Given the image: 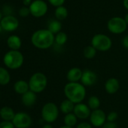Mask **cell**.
Wrapping results in <instances>:
<instances>
[{"label":"cell","mask_w":128,"mask_h":128,"mask_svg":"<svg viewBox=\"0 0 128 128\" xmlns=\"http://www.w3.org/2000/svg\"><path fill=\"white\" fill-rule=\"evenodd\" d=\"M64 94L66 99L75 104L82 103L86 97V88L80 82H68L64 86Z\"/></svg>","instance_id":"1"},{"label":"cell","mask_w":128,"mask_h":128,"mask_svg":"<svg viewBox=\"0 0 128 128\" xmlns=\"http://www.w3.org/2000/svg\"><path fill=\"white\" fill-rule=\"evenodd\" d=\"M31 41L35 47L45 50L54 44L55 42V37L48 29H40L32 34Z\"/></svg>","instance_id":"2"},{"label":"cell","mask_w":128,"mask_h":128,"mask_svg":"<svg viewBox=\"0 0 128 128\" xmlns=\"http://www.w3.org/2000/svg\"><path fill=\"white\" fill-rule=\"evenodd\" d=\"M48 78L47 76L41 72H37L34 74L29 79V90L37 93L42 92L47 87Z\"/></svg>","instance_id":"3"},{"label":"cell","mask_w":128,"mask_h":128,"mask_svg":"<svg viewBox=\"0 0 128 128\" xmlns=\"http://www.w3.org/2000/svg\"><path fill=\"white\" fill-rule=\"evenodd\" d=\"M60 109L53 102L45 104L41 110V117L43 120L48 124L54 122L59 117Z\"/></svg>","instance_id":"4"},{"label":"cell","mask_w":128,"mask_h":128,"mask_svg":"<svg viewBox=\"0 0 128 128\" xmlns=\"http://www.w3.org/2000/svg\"><path fill=\"white\" fill-rule=\"evenodd\" d=\"M5 64L11 69H17L20 68L23 63V56L21 52L17 50H11L4 56Z\"/></svg>","instance_id":"5"},{"label":"cell","mask_w":128,"mask_h":128,"mask_svg":"<svg viewBox=\"0 0 128 128\" xmlns=\"http://www.w3.org/2000/svg\"><path fill=\"white\" fill-rule=\"evenodd\" d=\"M91 45L100 52H106L111 49L112 42L111 38L104 34H97L91 39Z\"/></svg>","instance_id":"6"},{"label":"cell","mask_w":128,"mask_h":128,"mask_svg":"<svg viewBox=\"0 0 128 128\" xmlns=\"http://www.w3.org/2000/svg\"><path fill=\"white\" fill-rule=\"evenodd\" d=\"M127 24L124 18L120 16L112 17L107 22V28L112 34H119L124 32L127 29Z\"/></svg>","instance_id":"7"},{"label":"cell","mask_w":128,"mask_h":128,"mask_svg":"<svg viewBox=\"0 0 128 128\" xmlns=\"http://www.w3.org/2000/svg\"><path fill=\"white\" fill-rule=\"evenodd\" d=\"M30 14L35 17H41L48 11V4L42 0H35L29 5Z\"/></svg>","instance_id":"8"},{"label":"cell","mask_w":128,"mask_h":128,"mask_svg":"<svg viewBox=\"0 0 128 128\" xmlns=\"http://www.w3.org/2000/svg\"><path fill=\"white\" fill-rule=\"evenodd\" d=\"M90 123L95 128H102L106 122V114L100 109L93 110L90 116Z\"/></svg>","instance_id":"9"},{"label":"cell","mask_w":128,"mask_h":128,"mask_svg":"<svg viewBox=\"0 0 128 128\" xmlns=\"http://www.w3.org/2000/svg\"><path fill=\"white\" fill-rule=\"evenodd\" d=\"M12 123L16 128H28L32 124V118L25 112H18L15 114Z\"/></svg>","instance_id":"10"},{"label":"cell","mask_w":128,"mask_h":128,"mask_svg":"<svg viewBox=\"0 0 128 128\" xmlns=\"http://www.w3.org/2000/svg\"><path fill=\"white\" fill-rule=\"evenodd\" d=\"M92 110L88 106V104L80 103L75 105V108L73 110V113L76 116L78 119L84 120L90 118Z\"/></svg>","instance_id":"11"},{"label":"cell","mask_w":128,"mask_h":128,"mask_svg":"<svg viewBox=\"0 0 128 128\" xmlns=\"http://www.w3.org/2000/svg\"><path fill=\"white\" fill-rule=\"evenodd\" d=\"M98 77L95 72L91 70H83L82 76L81 79V83L85 87H91L94 86L97 82Z\"/></svg>","instance_id":"12"},{"label":"cell","mask_w":128,"mask_h":128,"mask_svg":"<svg viewBox=\"0 0 128 128\" xmlns=\"http://www.w3.org/2000/svg\"><path fill=\"white\" fill-rule=\"evenodd\" d=\"M1 26L2 27V29L8 31V32H12L15 30L19 25V22L17 18L14 17L13 16H6L1 20Z\"/></svg>","instance_id":"13"},{"label":"cell","mask_w":128,"mask_h":128,"mask_svg":"<svg viewBox=\"0 0 128 128\" xmlns=\"http://www.w3.org/2000/svg\"><path fill=\"white\" fill-rule=\"evenodd\" d=\"M120 88V82L118 79L112 77L106 80L105 83V90L109 94H115Z\"/></svg>","instance_id":"14"},{"label":"cell","mask_w":128,"mask_h":128,"mask_svg":"<svg viewBox=\"0 0 128 128\" xmlns=\"http://www.w3.org/2000/svg\"><path fill=\"white\" fill-rule=\"evenodd\" d=\"M83 70L79 68H71L66 74V79L69 82H79L82 76Z\"/></svg>","instance_id":"15"},{"label":"cell","mask_w":128,"mask_h":128,"mask_svg":"<svg viewBox=\"0 0 128 128\" xmlns=\"http://www.w3.org/2000/svg\"><path fill=\"white\" fill-rule=\"evenodd\" d=\"M36 94L32 91H28L22 95V102L26 106H32L36 102Z\"/></svg>","instance_id":"16"},{"label":"cell","mask_w":128,"mask_h":128,"mask_svg":"<svg viewBox=\"0 0 128 128\" xmlns=\"http://www.w3.org/2000/svg\"><path fill=\"white\" fill-rule=\"evenodd\" d=\"M75 105V104L73 102H72L71 100H69L68 99H66L62 101L59 109H60V111H61V112L66 115V114L73 112Z\"/></svg>","instance_id":"17"},{"label":"cell","mask_w":128,"mask_h":128,"mask_svg":"<svg viewBox=\"0 0 128 128\" xmlns=\"http://www.w3.org/2000/svg\"><path fill=\"white\" fill-rule=\"evenodd\" d=\"M0 116L4 121L11 122V121H13L15 116V114L11 108L8 106H5L0 110Z\"/></svg>","instance_id":"18"},{"label":"cell","mask_w":128,"mask_h":128,"mask_svg":"<svg viewBox=\"0 0 128 128\" xmlns=\"http://www.w3.org/2000/svg\"><path fill=\"white\" fill-rule=\"evenodd\" d=\"M14 91L20 94H23L28 91H29V83L24 80H19L17 81L14 86Z\"/></svg>","instance_id":"19"},{"label":"cell","mask_w":128,"mask_h":128,"mask_svg":"<svg viewBox=\"0 0 128 128\" xmlns=\"http://www.w3.org/2000/svg\"><path fill=\"white\" fill-rule=\"evenodd\" d=\"M8 45L13 50H17L21 46L20 38L16 35H12L8 38Z\"/></svg>","instance_id":"20"},{"label":"cell","mask_w":128,"mask_h":128,"mask_svg":"<svg viewBox=\"0 0 128 128\" xmlns=\"http://www.w3.org/2000/svg\"><path fill=\"white\" fill-rule=\"evenodd\" d=\"M78 120V118L76 117V116L73 112L66 114V115H65L64 118H63L64 125H66V126H69L71 128H74L77 124Z\"/></svg>","instance_id":"21"},{"label":"cell","mask_w":128,"mask_h":128,"mask_svg":"<svg viewBox=\"0 0 128 128\" xmlns=\"http://www.w3.org/2000/svg\"><path fill=\"white\" fill-rule=\"evenodd\" d=\"M61 28H62V24H61L60 21L58 20H51L48 23V29L54 34H57L60 32H61Z\"/></svg>","instance_id":"22"},{"label":"cell","mask_w":128,"mask_h":128,"mask_svg":"<svg viewBox=\"0 0 128 128\" xmlns=\"http://www.w3.org/2000/svg\"><path fill=\"white\" fill-rule=\"evenodd\" d=\"M55 16L57 20L60 21L66 19V17L68 16V10L66 9V7L63 5L57 7L55 10Z\"/></svg>","instance_id":"23"},{"label":"cell","mask_w":128,"mask_h":128,"mask_svg":"<svg viewBox=\"0 0 128 128\" xmlns=\"http://www.w3.org/2000/svg\"><path fill=\"white\" fill-rule=\"evenodd\" d=\"M88 106L90 107V109L93 110H96L100 109V100L97 96H91L89 98L88 100Z\"/></svg>","instance_id":"24"},{"label":"cell","mask_w":128,"mask_h":128,"mask_svg":"<svg viewBox=\"0 0 128 128\" xmlns=\"http://www.w3.org/2000/svg\"><path fill=\"white\" fill-rule=\"evenodd\" d=\"M97 51V50L92 45H89V46H87L84 49L83 54H84V58H86L88 59H91V58H94L96 56Z\"/></svg>","instance_id":"25"},{"label":"cell","mask_w":128,"mask_h":128,"mask_svg":"<svg viewBox=\"0 0 128 128\" xmlns=\"http://www.w3.org/2000/svg\"><path fill=\"white\" fill-rule=\"evenodd\" d=\"M10 74L7 70L0 67V85L5 86L10 82Z\"/></svg>","instance_id":"26"},{"label":"cell","mask_w":128,"mask_h":128,"mask_svg":"<svg viewBox=\"0 0 128 128\" xmlns=\"http://www.w3.org/2000/svg\"><path fill=\"white\" fill-rule=\"evenodd\" d=\"M67 40H68L67 34L63 32H60L55 36V43L59 46L64 45L67 42Z\"/></svg>","instance_id":"27"},{"label":"cell","mask_w":128,"mask_h":128,"mask_svg":"<svg viewBox=\"0 0 128 128\" xmlns=\"http://www.w3.org/2000/svg\"><path fill=\"white\" fill-rule=\"evenodd\" d=\"M118 118V113L115 111H112V112H110L108 115H106V122H115Z\"/></svg>","instance_id":"28"},{"label":"cell","mask_w":128,"mask_h":128,"mask_svg":"<svg viewBox=\"0 0 128 128\" xmlns=\"http://www.w3.org/2000/svg\"><path fill=\"white\" fill-rule=\"evenodd\" d=\"M66 0H48V2H50L51 4H52L54 7H60L62 6L64 3H65Z\"/></svg>","instance_id":"29"},{"label":"cell","mask_w":128,"mask_h":128,"mask_svg":"<svg viewBox=\"0 0 128 128\" xmlns=\"http://www.w3.org/2000/svg\"><path fill=\"white\" fill-rule=\"evenodd\" d=\"M30 13L29 8H26V7H23L22 8H20V11H19V14L20 16H23V17H26L29 15V14Z\"/></svg>","instance_id":"30"},{"label":"cell","mask_w":128,"mask_h":128,"mask_svg":"<svg viewBox=\"0 0 128 128\" xmlns=\"http://www.w3.org/2000/svg\"><path fill=\"white\" fill-rule=\"evenodd\" d=\"M14 125L13 124L12 122L4 121L0 123V128H14Z\"/></svg>","instance_id":"31"},{"label":"cell","mask_w":128,"mask_h":128,"mask_svg":"<svg viewBox=\"0 0 128 128\" xmlns=\"http://www.w3.org/2000/svg\"><path fill=\"white\" fill-rule=\"evenodd\" d=\"M102 128H118V125L115 122H106Z\"/></svg>","instance_id":"32"},{"label":"cell","mask_w":128,"mask_h":128,"mask_svg":"<svg viewBox=\"0 0 128 128\" xmlns=\"http://www.w3.org/2000/svg\"><path fill=\"white\" fill-rule=\"evenodd\" d=\"M75 128H92V125L89 122H81L77 124Z\"/></svg>","instance_id":"33"},{"label":"cell","mask_w":128,"mask_h":128,"mask_svg":"<svg viewBox=\"0 0 128 128\" xmlns=\"http://www.w3.org/2000/svg\"><path fill=\"white\" fill-rule=\"evenodd\" d=\"M122 45H123V46L125 49L128 50V35H126L123 38V40H122Z\"/></svg>","instance_id":"34"},{"label":"cell","mask_w":128,"mask_h":128,"mask_svg":"<svg viewBox=\"0 0 128 128\" xmlns=\"http://www.w3.org/2000/svg\"><path fill=\"white\" fill-rule=\"evenodd\" d=\"M31 3V0H23V4L25 5H30Z\"/></svg>","instance_id":"35"},{"label":"cell","mask_w":128,"mask_h":128,"mask_svg":"<svg viewBox=\"0 0 128 128\" xmlns=\"http://www.w3.org/2000/svg\"><path fill=\"white\" fill-rule=\"evenodd\" d=\"M123 4H124V8H125L127 10H128V0H124Z\"/></svg>","instance_id":"36"},{"label":"cell","mask_w":128,"mask_h":128,"mask_svg":"<svg viewBox=\"0 0 128 128\" xmlns=\"http://www.w3.org/2000/svg\"><path fill=\"white\" fill-rule=\"evenodd\" d=\"M42 128H54L50 124H45L44 127H42Z\"/></svg>","instance_id":"37"},{"label":"cell","mask_w":128,"mask_h":128,"mask_svg":"<svg viewBox=\"0 0 128 128\" xmlns=\"http://www.w3.org/2000/svg\"><path fill=\"white\" fill-rule=\"evenodd\" d=\"M124 20H125V22H126V23L127 24V26H128V13L125 15V16H124Z\"/></svg>","instance_id":"38"},{"label":"cell","mask_w":128,"mask_h":128,"mask_svg":"<svg viewBox=\"0 0 128 128\" xmlns=\"http://www.w3.org/2000/svg\"><path fill=\"white\" fill-rule=\"evenodd\" d=\"M59 128H71V127H69V126H66V125H63V126L60 127Z\"/></svg>","instance_id":"39"},{"label":"cell","mask_w":128,"mask_h":128,"mask_svg":"<svg viewBox=\"0 0 128 128\" xmlns=\"http://www.w3.org/2000/svg\"><path fill=\"white\" fill-rule=\"evenodd\" d=\"M2 29V26H1V23H0V32H1Z\"/></svg>","instance_id":"40"},{"label":"cell","mask_w":128,"mask_h":128,"mask_svg":"<svg viewBox=\"0 0 128 128\" xmlns=\"http://www.w3.org/2000/svg\"><path fill=\"white\" fill-rule=\"evenodd\" d=\"M0 20H2V14L0 13Z\"/></svg>","instance_id":"41"}]
</instances>
